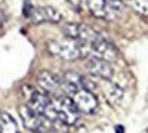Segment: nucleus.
<instances>
[{
    "label": "nucleus",
    "mask_w": 148,
    "mask_h": 133,
    "mask_svg": "<svg viewBox=\"0 0 148 133\" xmlns=\"http://www.w3.org/2000/svg\"><path fill=\"white\" fill-rule=\"evenodd\" d=\"M28 96H27V106H30L33 111L39 113L42 115H45L46 118L52 120V121H59L58 117H56V111H55V106L52 102V98L49 96L47 93L42 92V90H37L28 86Z\"/></svg>",
    "instance_id": "nucleus-1"
},
{
    "label": "nucleus",
    "mask_w": 148,
    "mask_h": 133,
    "mask_svg": "<svg viewBox=\"0 0 148 133\" xmlns=\"http://www.w3.org/2000/svg\"><path fill=\"white\" fill-rule=\"evenodd\" d=\"M80 44H82V55H89L92 58L104 59L107 62L117 61L120 56V52L117 50V47L111 42L102 37L90 43H80Z\"/></svg>",
    "instance_id": "nucleus-2"
},
{
    "label": "nucleus",
    "mask_w": 148,
    "mask_h": 133,
    "mask_svg": "<svg viewBox=\"0 0 148 133\" xmlns=\"http://www.w3.org/2000/svg\"><path fill=\"white\" fill-rule=\"evenodd\" d=\"M47 52L64 61H76L82 58V44L76 40H51L46 44Z\"/></svg>",
    "instance_id": "nucleus-3"
},
{
    "label": "nucleus",
    "mask_w": 148,
    "mask_h": 133,
    "mask_svg": "<svg viewBox=\"0 0 148 133\" xmlns=\"http://www.w3.org/2000/svg\"><path fill=\"white\" fill-rule=\"evenodd\" d=\"M19 114H21L24 126L34 133H51L55 129L56 121H52V120L46 118L45 115L33 111L27 105H22L19 108Z\"/></svg>",
    "instance_id": "nucleus-4"
},
{
    "label": "nucleus",
    "mask_w": 148,
    "mask_h": 133,
    "mask_svg": "<svg viewBox=\"0 0 148 133\" xmlns=\"http://www.w3.org/2000/svg\"><path fill=\"white\" fill-rule=\"evenodd\" d=\"M52 102L56 111V117L61 123L67 126H74L79 123L82 113L77 110L76 104L73 102L70 96H58V98L52 99Z\"/></svg>",
    "instance_id": "nucleus-5"
},
{
    "label": "nucleus",
    "mask_w": 148,
    "mask_h": 133,
    "mask_svg": "<svg viewBox=\"0 0 148 133\" xmlns=\"http://www.w3.org/2000/svg\"><path fill=\"white\" fill-rule=\"evenodd\" d=\"M62 33L68 39L76 40L79 43H90L101 37L93 28L84 24H76V22H68L62 27Z\"/></svg>",
    "instance_id": "nucleus-6"
},
{
    "label": "nucleus",
    "mask_w": 148,
    "mask_h": 133,
    "mask_svg": "<svg viewBox=\"0 0 148 133\" xmlns=\"http://www.w3.org/2000/svg\"><path fill=\"white\" fill-rule=\"evenodd\" d=\"M36 83L40 87V90L47 93L49 96H53V98L65 96L62 93V87H61V77L53 74L52 71H40L36 77Z\"/></svg>",
    "instance_id": "nucleus-7"
},
{
    "label": "nucleus",
    "mask_w": 148,
    "mask_h": 133,
    "mask_svg": "<svg viewBox=\"0 0 148 133\" xmlns=\"http://www.w3.org/2000/svg\"><path fill=\"white\" fill-rule=\"evenodd\" d=\"M71 99L82 114H93L98 110V99L93 92L80 89L71 96Z\"/></svg>",
    "instance_id": "nucleus-8"
},
{
    "label": "nucleus",
    "mask_w": 148,
    "mask_h": 133,
    "mask_svg": "<svg viewBox=\"0 0 148 133\" xmlns=\"http://www.w3.org/2000/svg\"><path fill=\"white\" fill-rule=\"evenodd\" d=\"M28 18L36 22V24H40V22H52V24H58L62 21V15L59 12L52 8V6H36L31 8Z\"/></svg>",
    "instance_id": "nucleus-9"
},
{
    "label": "nucleus",
    "mask_w": 148,
    "mask_h": 133,
    "mask_svg": "<svg viewBox=\"0 0 148 133\" xmlns=\"http://www.w3.org/2000/svg\"><path fill=\"white\" fill-rule=\"evenodd\" d=\"M86 71L95 78H101V80H110L113 76V68H111L110 62L104 61V59H98L89 56L84 62Z\"/></svg>",
    "instance_id": "nucleus-10"
},
{
    "label": "nucleus",
    "mask_w": 148,
    "mask_h": 133,
    "mask_svg": "<svg viewBox=\"0 0 148 133\" xmlns=\"http://www.w3.org/2000/svg\"><path fill=\"white\" fill-rule=\"evenodd\" d=\"M88 9L90 10V14L96 18L101 19H113L116 12L108 6L105 0H86Z\"/></svg>",
    "instance_id": "nucleus-11"
},
{
    "label": "nucleus",
    "mask_w": 148,
    "mask_h": 133,
    "mask_svg": "<svg viewBox=\"0 0 148 133\" xmlns=\"http://www.w3.org/2000/svg\"><path fill=\"white\" fill-rule=\"evenodd\" d=\"M102 92L104 96L110 101V104H120L123 99V90L119 84L110 81V80H102Z\"/></svg>",
    "instance_id": "nucleus-12"
},
{
    "label": "nucleus",
    "mask_w": 148,
    "mask_h": 133,
    "mask_svg": "<svg viewBox=\"0 0 148 133\" xmlns=\"http://www.w3.org/2000/svg\"><path fill=\"white\" fill-rule=\"evenodd\" d=\"M0 133H18V126L10 114L0 113Z\"/></svg>",
    "instance_id": "nucleus-13"
},
{
    "label": "nucleus",
    "mask_w": 148,
    "mask_h": 133,
    "mask_svg": "<svg viewBox=\"0 0 148 133\" xmlns=\"http://www.w3.org/2000/svg\"><path fill=\"white\" fill-rule=\"evenodd\" d=\"M132 10H135L142 18H148V0H127Z\"/></svg>",
    "instance_id": "nucleus-14"
},
{
    "label": "nucleus",
    "mask_w": 148,
    "mask_h": 133,
    "mask_svg": "<svg viewBox=\"0 0 148 133\" xmlns=\"http://www.w3.org/2000/svg\"><path fill=\"white\" fill-rule=\"evenodd\" d=\"M105 2L108 3V6L114 12H120L121 8H123V3H125V0H105Z\"/></svg>",
    "instance_id": "nucleus-15"
},
{
    "label": "nucleus",
    "mask_w": 148,
    "mask_h": 133,
    "mask_svg": "<svg viewBox=\"0 0 148 133\" xmlns=\"http://www.w3.org/2000/svg\"><path fill=\"white\" fill-rule=\"evenodd\" d=\"M67 2L71 5V6H74V8H80V0H67Z\"/></svg>",
    "instance_id": "nucleus-16"
},
{
    "label": "nucleus",
    "mask_w": 148,
    "mask_h": 133,
    "mask_svg": "<svg viewBox=\"0 0 148 133\" xmlns=\"http://www.w3.org/2000/svg\"><path fill=\"white\" fill-rule=\"evenodd\" d=\"M116 132H117V133H123V127H121V126H119V127L116 129Z\"/></svg>",
    "instance_id": "nucleus-17"
},
{
    "label": "nucleus",
    "mask_w": 148,
    "mask_h": 133,
    "mask_svg": "<svg viewBox=\"0 0 148 133\" xmlns=\"http://www.w3.org/2000/svg\"><path fill=\"white\" fill-rule=\"evenodd\" d=\"M0 113H2V111H0Z\"/></svg>",
    "instance_id": "nucleus-18"
}]
</instances>
